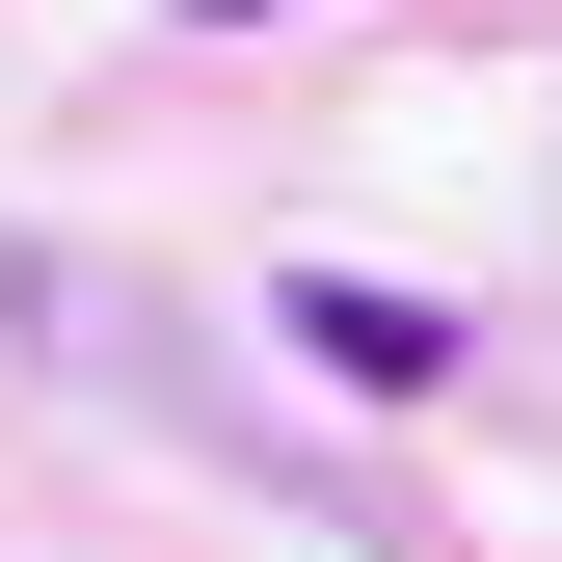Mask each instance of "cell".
Here are the masks:
<instances>
[{
	"instance_id": "cell-1",
	"label": "cell",
	"mask_w": 562,
	"mask_h": 562,
	"mask_svg": "<svg viewBox=\"0 0 562 562\" xmlns=\"http://www.w3.org/2000/svg\"><path fill=\"white\" fill-rule=\"evenodd\" d=\"M295 348H322V375H375V402H402V375H429L456 322H429V295H348V268H322V295H295Z\"/></svg>"
}]
</instances>
